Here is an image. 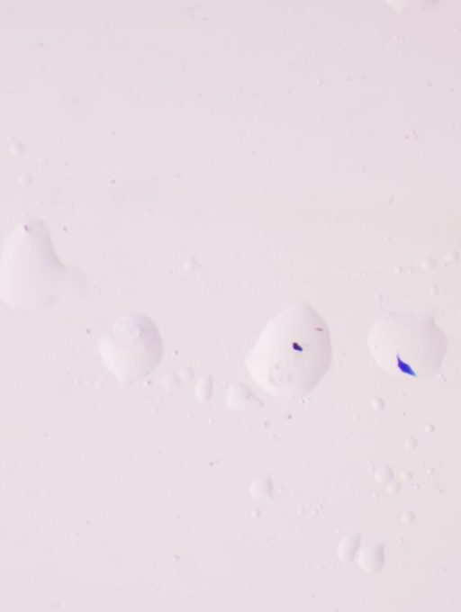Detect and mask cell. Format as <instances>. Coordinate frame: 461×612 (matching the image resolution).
Here are the masks:
<instances>
[{"label": "cell", "instance_id": "6da1fadb", "mask_svg": "<svg viewBox=\"0 0 461 612\" xmlns=\"http://www.w3.org/2000/svg\"><path fill=\"white\" fill-rule=\"evenodd\" d=\"M286 327L262 337L247 358L248 368L268 392L304 395L330 367L329 336L320 323L309 329Z\"/></svg>", "mask_w": 461, "mask_h": 612}]
</instances>
